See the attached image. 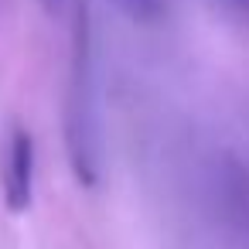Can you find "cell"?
Segmentation results:
<instances>
[{
	"mask_svg": "<svg viewBox=\"0 0 249 249\" xmlns=\"http://www.w3.org/2000/svg\"><path fill=\"white\" fill-rule=\"evenodd\" d=\"M65 143L75 178L92 188L99 178V143H96V65H92V24L89 7L79 0L72 24V79L65 106Z\"/></svg>",
	"mask_w": 249,
	"mask_h": 249,
	"instance_id": "6da1fadb",
	"label": "cell"
},
{
	"mask_svg": "<svg viewBox=\"0 0 249 249\" xmlns=\"http://www.w3.org/2000/svg\"><path fill=\"white\" fill-rule=\"evenodd\" d=\"M35 195V137L18 126L7 147V171H4V201L11 212H28Z\"/></svg>",
	"mask_w": 249,
	"mask_h": 249,
	"instance_id": "7a4b0ae2",
	"label": "cell"
},
{
	"mask_svg": "<svg viewBox=\"0 0 249 249\" xmlns=\"http://www.w3.org/2000/svg\"><path fill=\"white\" fill-rule=\"evenodd\" d=\"M113 4L130 18V21H140V24H150L164 14V0H113Z\"/></svg>",
	"mask_w": 249,
	"mask_h": 249,
	"instance_id": "3957f363",
	"label": "cell"
},
{
	"mask_svg": "<svg viewBox=\"0 0 249 249\" xmlns=\"http://www.w3.org/2000/svg\"><path fill=\"white\" fill-rule=\"evenodd\" d=\"M225 4H229L239 18H249V0H225Z\"/></svg>",
	"mask_w": 249,
	"mask_h": 249,
	"instance_id": "277c9868",
	"label": "cell"
},
{
	"mask_svg": "<svg viewBox=\"0 0 249 249\" xmlns=\"http://www.w3.org/2000/svg\"><path fill=\"white\" fill-rule=\"evenodd\" d=\"M62 4H65V0H41V7H45V11H48L52 18H55V14L62 11Z\"/></svg>",
	"mask_w": 249,
	"mask_h": 249,
	"instance_id": "5b68a950",
	"label": "cell"
}]
</instances>
